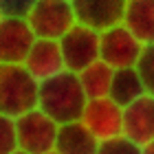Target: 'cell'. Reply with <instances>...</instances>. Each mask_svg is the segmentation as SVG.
<instances>
[{"label":"cell","instance_id":"1","mask_svg":"<svg viewBox=\"0 0 154 154\" xmlns=\"http://www.w3.org/2000/svg\"><path fill=\"white\" fill-rule=\"evenodd\" d=\"M86 103H88V97L79 84L77 73L73 71H62L44 82H40L38 108L51 117L55 123L79 121Z\"/></svg>","mask_w":154,"mask_h":154},{"label":"cell","instance_id":"2","mask_svg":"<svg viewBox=\"0 0 154 154\" xmlns=\"http://www.w3.org/2000/svg\"><path fill=\"white\" fill-rule=\"evenodd\" d=\"M40 82L24 64H0V115L20 117L38 108Z\"/></svg>","mask_w":154,"mask_h":154},{"label":"cell","instance_id":"3","mask_svg":"<svg viewBox=\"0 0 154 154\" xmlns=\"http://www.w3.org/2000/svg\"><path fill=\"white\" fill-rule=\"evenodd\" d=\"M60 123H55L48 115L40 108L16 117V132H18V150L26 154H44L55 150Z\"/></svg>","mask_w":154,"mask_h":154},{"label":"cell","instance_id":"4","mask_svg":"<svg viewBox=\"0 0 154 154\" xmlns=\"http://www.w3.org/2000/svg\"><path fill=\"white\" fill-rule=\"evenodd\" d=\"M35 38L60 40L77 24L71 0H38L26 18Z\"/></svg>","mask_w":154,"mask_h":154},{"label":"cell","instance_id":"5","mask_svg":"<svg viewBox=\"0 0 154 154\" xmlns=\"http://www.w3.org/2000/svg\"><path fill=\"white\" fill-rule=\"evenodd\" d=\"M143 46L145 44L123 22L99 33V60L115 71L137 66Z\"/></svg>","mask_w":154,"mask_h":154},{"label":"cell","instance_id":"6","mask_svg":"<svg viewBox=\"0 0 154 154\" xmlns=\"http://www.w3.org/2000/svg\"><path fill=\"white\" fill-rule=\"evenodd\" d=\"M62 57H64L66 71L79 73L93 62L99 60V31L84 24H75L66 35L60 40Z\"/></svg>","mask_w":154,"mask_h":154},{"label":"cell","instance_id":"7","mask_svg":"<svg viewBox=\"0 0 154 154\" xmlns=\"http://www.w3.org/2000/svg\"><path fill=\"white\" fill-rule=\"evenodd\" d=\"M79 121L93 132L99 143L123 137V106H119L110 97L88 99Z\"/></svg>","mask_w":154,"mask_h":154},{"label":"cell","instance_id":"8","mask_svg":"<svg viewBox=\"0 0 154 154\" xmlns=\"http://www.w3.org/2000/svg\"><path fill=\"white\" fill-rule=\"evenodd\" d=\"M35 33L26 18H2L0 20V64H24Z\"/></svg>","mask_w":154,"mask_h":154},{"label":"cell","instance_id":"9","mask_svg":"<svg viewBox=\"0 0 154 154\" xmlns=\"http://www.w3.org/2000/svg\"><path fill=\"white\" fill-rule=\"evenodd\" d=\"M77 24L90 26L95 31H106L123 22L128 0H71Z\"/></svg>","mask_w":154,"mask_h":154},{"label":"cell","instance_id":"10","mask_svg":"<svg viewBox=\"0 0 154 154\" xmlns=\"http://www.w3.org/2000/svg\"><path fill=\"white\" fill-rule=\"evenodd\" d=\"M123 137L143 145L154 139V97L145 93L123 108Z\"/></svg>","mask_w":154,"mask_h":154},{"label":"cell","instance_id":"11","mask_svg":"<svg viewBox=\"0 0 154 154\" xmlns=\"http://www.w3.org/2000/svg\"><path fill=\"white\" fill-rule=\"evenodd\" d=\"M24 68L35 77L38 82H44V79H48V77L66 71L60 42L57 40L38 38L35 42H33L26 60H24Z\"/></svg>","mask_w":154,"mask_h":154},{"label":"cell","instance_id":"12","mask_svg":"<svg viewBox=\"0 0 154 154\" xmlns=\"http://www.w3.org/2000/svg\"><path fill=\"white\" fill-rule=\"evenodd\" d=\"M99 141L82 121L60 123L55 152L57 154H97Z\"/></svg>","mask_w":154,"mask_h":154},{"label":"cell","instance_id":"13","mask_svg":"<svg viewBox=\"0 0 154 154\" xmlns=\"http://www.w3.org/2000/svg\"><path fill=\"white\" fill-rule=\"evenodd\" d=\"M123 24L143 44H154V0H128Z\"/></svg>","mask_w":154,"mask_h":154},{"label":"cell","instance_id":"14","mask_svg":"<svg viewBox=\"0 0 154 154\" xmlns=\"http://www.w3.org/2000/svg\"><path fill=\"white\" fill-rule=\"evenodd\" d=\"M145 95V88H143V82H141V75L134 66L130 68H117L112 73V82H110V93L108 97L112 101H117L119 106H128V103L137 101L139 97Z\"/></svg>","mask_w":154,"mask_h":154},{"label":"cell","instance_id":"15","mask_svg":"<svg viewBox=\"0 0 154 154\" xmlns=\"http://www.w3.org/2000/svg\"><path fill=\"white\" fill-rule=\"evenodd\" d=\"M112 73L115 68H110L106 62L97 60L90 66H86L84 71L77 73L79 84L84 88L88 99H99V97H108L110 93V82H112Z\"/></svg>","mask_w":154,"mask_h":154},{"label":"cell","instance_id":"16","mask_svg":"<svg viewBox=\"0 0 154 154\" xmlns=\"http://www.w3.org/2000/svg\"><path fill=\"white\" fill-rule=\"evenodd\" d=\"M134 68L139 71V75H141L145 93L154 97V44H145L143 46L141 57H139Z\"/></svg>","mask_w":154,"mask_h":154},{"label":"cell","instance_id":"17","mask_svg":"<svg viewBox=\"0 0 154 154\" xmlns=\"http://www.w3.org/2000/svg\"><path fill=\"white\" fill-rule=\"evenodd\" d=\"M16 150H18L16 119L0 115V154H13Z\"/></svg>","mask_w":154,"mask_h":154},{"label":"cell","instance_id":"18","mask_svg":"<svg viewBox=\"0 0 154 154\" xmlns=\"http://www.w3.org/2000/svg\"><path fill=\"white\" fill-rule=\"evenodd\" d=\"M97 154H143V150L141 145L132 143L130 139L117 137V139H110V141H101Z\"/></svg>","mask_w":154,"mask_h":154},{"label":"cell","instance_id":"19","mask_svg":"<svg viewBox=\"0 0 154 154\" xmlns=\"http://www.w3.org/2000/svg\"><path fill=\"white\" fill-rule=\"evenodd\" d=\"M38 0H0L2 18H29Z\"/></svg>","mask_w":154,"mask_h":154},{"label":"cell","instance_id":"20","mask_svg":"<svg viewBox=\"0 0 154 154\" xmlns=\"http://www.w3.org/2000/svg\"><path fill=\"white\" fill-rule=\"evenodd\" d=\"M141 150H143V154H154V139H152L150 143H145Z\"/></svg>","mask_w":154,"mask_h":154},{"label":"cell","instance_id":"21","mask_svg":"<svg viewBox=\"0 0 154 154\" xmlns=\"http://www.w3.org/2000/svg\"><path fill=\"white\" fill-rule=\"evenodd\" d=\"M13 154H26V152H22V150H16V152H13Z\"/></svg>","mask_w":154,"mask_h":154},{"label":"cell","instance_id":"22","mask_svg":"<svg viewBox=\"0 0 154 154\" xmlns=\"http://www.w3.org/2000/svg\"><path fill=\"white\" fill-rule=\"evenodd\" d=\"M44 154H57V152H55V150H51V152H44Z\"/></svg>","mask_w":154,"mask_h":154},{"label":"cell","instance_id":"23","mask_svg":"<svg viewBox=\"0 0 154 154\" xmlns=\"http://www.w3.org/2000/svg\"><path fill=\"white\" fill-rule=\"evenodd\" d=\"M0 20H2V13H0Z\"/></svg>","mask_w":154,"mask_h":154}]
</instances>
